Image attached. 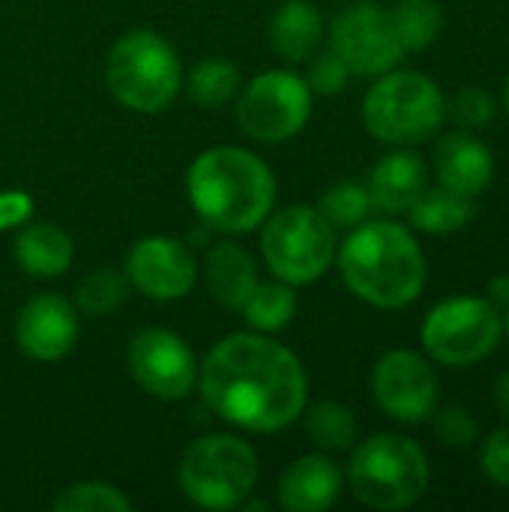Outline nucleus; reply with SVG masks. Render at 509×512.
Segmentation results:
<instances>
[{"label": "nucleus", "instance_id": "c9c22d12", "mask_svg": "<svg viewBox=\"0 0 509 512\" xmlns=\"http://www.w3.org/2000/svg\"><path fill=\"white\" fill-rule=\"evenodd\" d=\"M492 405H495V411L509 423V369L501 372L495 378V384H492Z\"/></svg>", "mask_w": 509, "mask_h": 512}, {"label": "nucleus", "instance_id": "dca6fc26", "mask_svg": "<svg viewBox=\"0 0 509 512\" xmlns=\"http://www.w3.org/2000/svg\"><path fill=\"white\" fill-rule=\"evenodd\" d=\"M435 177L459 195L477 198L489 189L495 177V156L483 138L468 129L450 132L435 147Z\"/></svg>", "mask_w": 509, "mask_h": 512}, {"label": "nucleus", "instance_id": "39448f33", "mask_svg": "<svg viewBox=\"0 0 509 512\" xmlns=\"http://www.w3.org/2000/svg\"><path fill=\"white\" fill-rule=\"evenodd\" d=\"M447 120V99L441 87L414 69H390L378 75L363 99V123L372 138L411 147L429 141Z\"/></svg>", "mask_w": 509, "mask_h": 512}, {"label": "nucleus", "instance_id": "2f4dec72", "mask_svg": "<svg viewBox=\"0 0 509 512\" xmlns=\"http://www.w3.org/2000/svg\"><path fill=\"white\" fill-rule=\"evenodd\" d=\"M348 78H351V69L348 63L333 51H321L312 63H309V72H306V84L312 93H321V96H333L339 90L348 87Z\"/></svg>", "mask_w": 509, "mask_h": 512}, {"label": "nucleus", "instance_id": "4468645a", "mask_svg": "<svg viewBox=\"0 0 509 512\" xmlns=\"http://www.w3.org/2000/svg\"><path fill=\"white\" fill-rule=\"evenodd\" d=\"M129 282L153 300H180L195 285V258L189 246L171 237H144L126 258Z\"/></svg>", "mask_w": 509, "mask_h": 512}, {"label": "nucleus", "instance_id": "423d86ee", "mask_svg": "<svg viewBox=\"0 0 509 512\" xmlns=\"http://www.w3.org/2000/svg\"><path fill=\"white\" fill-rule=\"evenodd\" d=\"M105 78L114 99L138 114L165 111L183 84L174 48L150 30H132L114 42L105 60Z\"/></svg>", "mask_w": 509, "mask_h": 512}, {"label": "nucleus", "instance_id": "f704fd0d", "mask_svg": "<svg viewBox=\"0 0 509 512\" xmlns=\"http://www.w3.org/2000/svg\"><path fill=\"white\" fill-rule=\"evenodd\" d=\"M483 297H486L495 309H504L509 303V273H498L495 279H489Z\"/></svg>", "mask_w": 509, "mask_h": 512}, {"label": "nucleus", "instance_id": "f257e3e1", "mask_svg": "<svg viewBox=\"0 0 509 512\" xmlns=\"http://www.w3.org/2000/svg\"><path fill=\"white\" fill-rule=\"evenodd\" d=\"M201 396L216 417L243 432H279L306 408V369L279 342L258 333L222 339L198 369Z\"/></svg>", "mask_w": 509, "mask_h": 512}, {"label": "nucleus", "instance_id": "6e6552de", "mask_svg": "<svg viewBox=\"0 0 509 512\" xmlns=\"http://www.w3.org/2000/svg\"><path fill=\"white\" fill-rule=\"evenodd\" d=\"M501 309L486 297L456 294L429 309L420 339L426 354L447 369H468L495 354L501 342Z\"/></svg>", "mask_w": 509, "mask_h": 512}, {"label": "nucleus", "instance_id": "4be33fe9", "mask_svg": "<svg viewBox=\"0 0 509 512\" xmlns=\"http://www.w3.org/2000/svg\"><path fill=\"white\" fill-rule=\"evenodd\" d=\"M411 225L429 237H447L462 231L474 219V198L459 195L447 186H426V192L408 210Z\"/></svg>", "mask_w": 509, "mask_h": 512}, {"label": "nucleus", "instance_id": "72a5a7b5", "mask_svg": "<svg viewBox=\"0 0 509 512\" xmlns=\"http://www.w3.org/2000/svg\"><path fill=\"white\" fill-rule=\"evenodd\" d=\"M30 213H33V204H30L27 192H15V189L12 192H0V231L27 222Z\"/></svg>", "mask_w": 509, "mask_h": 512}, {"label": "nucleus", "instance_id": "aec40b11", "mask_svg": "<svg viewBox=\"0 0 509 512\" xmlns=\"http://www.w3.org/2000/svg\"><path fill=\"white\" fill-rule=\"evenodd\" d=\"M75 246L69 234L51 222H36L18 231L15 237V261L24 273L36 279L63 276L72 264Z\"/></svg>", "mask_w": 509, "mask_h": 512}, {"label": "nucleus", "instance_id": "f3484780", "mask_svg": "<svg viewBox=\"0 0 509 512\" xmlns=\"http://www.w3.org/2000/svg\"><path fill=\"white\" fill-rule=\"evenodd\" d=\"M426 186H429L426 162L411 150H393L381 156L366 183L372 207L384 213H408L414 201L426 192Z\"/></svg>", "mask_w": 509, "mask_h": 512}, {"label": "nucleus", "instance_id": "9b49d317", "mask_svg": "<svg viewBox=\"0 0 509 512\" xmlns=\"http://www.w3.org/2000/svg\"><path fill=\"white\" fill-rule=\"evenodd\" d=\"M330 48L348 63L351 75L369 78L396 69L405 57L393 12L375 0H360L336 15L330 30Z\"/></svg>", "mask_w": 509, "mask_h": 512}, {"label": "nucleus", "instance_id": "9d476101", "mask_svg": "<svg viewBox=\"0 0 509 512\" xmlns=\"http://www.w3.org/2000/svg\"><path fill=\"white\" fill-rule=\"evenodd\" d=\"M312 114V90L306 78L288 69H270L255 75L240 102L237 120L240 129L264 144H279L294 138Z\"/></svg>", "mask_w": 509, "mask_h": 512}, {"label": "nucleus", "instance_id": "a878e982", "mask_svg": "<svg viewBox=\"0 0 509 512\" xmlns=\"http://www.w3.org/2000/svg\"><path fill=\"white\" fill-rule=\"evenodd\" d=\"M240 87V72L234 63L228 60H204L192 69L189 81H186V90H189V99L201 108H222L225 102L234 99Z\"/></svg>", "mask_w": 509, "mask_h": 512}, {"label": "nucleus", "instance_id": "4c0bfd02", "mask_svg": "<svg viewBox=\"0 0 509 512\" xmlns=\"http://www.w3.org/2000/svg\"><path fill=\"white\" fill-rule=\"evenodd\" d=\"M504 102H507V111H509V75H507V87H504Z\"/></svg>", "mask_w": 509, "mask_h": 512}, {"label": "nucleus", "instance_id": "393cba45", "mask_svg": "<svg viewBox=\"0 0 509 512\" xmlns=\"http://www.w3.org/2000/svg\"><path fill=\"white\" fill-rule=\"evenodd\" d=\"M297 312V300L288 282H267V285H255L252 297L243 303V315L246 321L258 330V333H276L282 330Z\"/></svg>", "mask_w": 509, "mask_h": 512}, {"label": "nucleus", "instance_id": "412c9836", "mask_svg": "<svg viewBox=\"0 0 509 512\" xmlns=\"http://www.w3.org/2000/svg\"><path fill=\"white\" fill-rule=\"evenodd\" d=\"M255 285H258V270L252 264L249 252H243L234 243H222V246L210 249L207 288L216 303H222L228 309H243V303L252 297Z\"/></svg>", "mask_w": 509, "mask_h": 512}, {"label": "nucleus", "instance_id": "5701e85b", "mask_svg": "<svg viewBox=\"0 0 509 512\" xmlns=\"http://www.w3.org/2000/svg\"><path fill=\"white\" fill-rule=\"evenodd\" d=\"M357 417L339 402H318L306 414V435L324 453H345L357 444Z\"/></svg>", "mask_w": 509, "mask_h": 512}, {"label": "nucleus", "instance_id": "c85d7f7f", "mask_svg": "<svg viewBox=\"0 0 509 512\" xmlns=\"http://www.w3.org/2000/svg\"><path fill=\"white\" fill-rule=\"evenodd\" d=\"M318 210H321V216L333 228H357V225H363L369 219V213L375 207H372V198H369V189L366 186L339 183L330 192H324Z\"/></svg>", "mask_w": 509, "mask_h": 512}, {"label": "nucleus", "instance_id": "473e14b6", "mask_svg": "<svg viewBox=\"0 0 509 512\" xmlns=\"http://www.w3.org/2000/svg\"><path fill=\"white\" fill-rule=\"evenodd\" d=\"M480 471L492 486L509 489V426L489 432L480 444Z\"/></svg>", "mask_w": 509, "mask_h": 512}, {"label": "nucleus", "instance_id": "2eb2a0df", "mask_svg": "<svg viewBox=\"0 0 509 512\" xmlns=\"http://www.w3.org/2000/svg\"><path fill=\"white\" fill-rule=\"evenodd\" d=\"M18 348L42 363L66 357L78 342V318L69 300L57 294H39L21 306L15 321Z\"/></svg>", "mask_w": 509, "mask_h": 512}, {"label": "nucleus", "instance_id": "7ed1b4c3", "mask_svg": "<svg viewBox=\"0 0 509 512\" xmlns=\"http://www.w3.org/2000/svg\"><path fill=\"white\" fill-rule=\"evenodd\" d=\"M186 192L210 228L246 234L267 219L276 201V180L255 153L243 147H210L189 165Z\"/></svg>", "mask_w": 509, "mask_h": 512}, {"label": "nucleus", "instance_id": "20e7f679", "mask_svg": "<svg viewBox=\"0 0 509 512\" xmlns=\"http://www.w3.org/2000/svg\"><path fill=\"white\" fill-rule=\"evenodd\" d=\"M429 456L405 435H372L357 444L348 483L354 498L378 512H396L414 507L429 489Z\"/></svg>", "mask_w": 509, "mask_h": 512}, {"label": "nucleus", "instance_id": "f8f14e48", "mask_svg": "<svg viewBox=\"0 0 509 512\" xmlns=\"http://www.w3.org/2000/svg\"><path fill=\"white\" fill-rule=\"evenodd\" d=\"M375 405L396 423H423L435 414L441 384L429 360L417 351H387L369 378Z\"/></svg>", "mask_w": 509, "mask_h": 512}, {"label": "nucleus", "instance_id": "cd10ccee", "mask_svg": "<svg viewBox=\"0 0 509 512\" xmlns=\"http://www.w3.org/2000/svg\"><path fill=\"white\" fill-rule=\"evenodd\" d=\"M126 291H129V288H126V279H123L117 270L105 267V270L87 273V276L78 282V288H75V303H78V309L87 312V315H111L114 309L123 306Z\"/></svg>", "mask_w": 509, "mask_h": 512}, {"label": "nucleus", "instance_id": "0eeeda50", "mask_svg": "<svg viewBox=\"0 0 509 512\" xmlns=\"http://www.w3.org/2000/svg\"><path fill=\"white\" fill-rule=\"evenodd\" d=\"M255 480L258 456L234 435L198 438L180 459V489L204 510H234L246 504Z\"/></svg>", "mask_w": 509, "mask_h": 512}, {"label": "nucleus", "instance_id": "bb28decb", "mask_svg": "<svg viewBox=\"0 0 509 512\" xmlns=\"http://www.w3.org/2000/svg\"><path fill=\"white\" fill-rule=\"evenodd\" d=\"M51 510L57 512H129L132 501L111 483L99 480H84L66 486L54 501Z\"/></svg>", "mask_w": 509, "mask_h": 512}, {"label": "nucleus", "instance_id": "b1692460", "mask_svg": "<svg viewBox=\"0 0 509 512\" xmlns=\"http://www.w3.org/2000/svg\"><path fill=\"white\" fill-rule=\"evenodd\" d=\"M390 12H393V24H396L405 54L426 51L441 36L444 12L438 0H399Z\"/></svg>", "mask_w": 509, "mask_h": 512}, {"label": "nucleus", "instance_id": "1a4fd4ad", "mask_svg": "<svg viewBox=\"0 0 509 512\" xmlns=\"http://www.w3.org/2000/svg\"><path fill=\"white\" fill-rule=\"evenodd\" d=\"M261 252L276 279L294 285L318 282L336 261V228L315 207H285L264 225Z\"/></svg>", "mask_w": 509, "mask_h": 512}, {"label": "nucleus", "instance_id": "6ab92c4d", "mask_svg": "<svg viewBox=\"0 0 509 512\" xmlns=\"http://www.w3.org/2000/svg\"><path fill=\"white\" fill-rule=\"evenodd\" d=\"M270 39L273 48L291 63L315 57L324 39V18L318 6L309 0H285L270 21Z\"/></svg>", "mask_w": 509, "mask_h": 512}, {"label": "nucleus", "instance_id": "c756f323", "mask_svg": "<svg viewBox=\"0 0 509 512\" xmlns=\"http://www.w3.org/2000/svg\"><path fill=\"white\" fill-rule=\"evenodd\" d=\"M429 420L435 438L450 450H468L480 438V426L465 405H438Z\"/></svg>", "mask_w": 509, "mask_h": 512}, {"label": "nucleus", "instance_id": "e433bc0d", "mask_svg": "<svg viewBox=\"0 0 509 512\" xmlns=\"http://www.w3.org/2000/svg\"><path fill=\"white\" fill-rule=\"evenodd\" d=\"M501 333L509 339V303L501 309Z\"/></svg>", "mask_w": 509, "mask_h": 512}, {"label": "nucleus", "instance_id": "ddd939ff", "mask_svg": "<svg viewBox=\"0 0 509 512\" xmlns=\"http://www.w3.org/2000/svg\"><path fill=\"white\" fill-rule=\"evenodd\" d=\"M129 372L156 399H186L198 381L192 348L171 330H144L129 345Z\"/></svg>", "mask_w": 509, "mask_h": 512}, {"label": "nucleus", "instance_id": "a211bd4d", "mask_svg": "<svg viewBox=\"0 0 509 512\" xmlns=\"http://www.w3.org/2000/svg\"><path fill=\"white\" fill-rule=\"evenodd\" d=\"M339 495L342 474L327 456H303L279 480V504L288 512H324Z\"/></svg>", "mask_w": 509, "mask_h": 512}, {"label": "nucleus", "instance_id": "f03ea898", "mask_svg": "<svg viewBox=\"0 0 509 512\" xmlns=\"http://www.w3.org/2000/svg\"><path fill=\"white\" fill-rule=\"evenodd\" d=\"M339 273L354 297L375 309L411 306L429 279L417 237L399 222H363L336 249Z\"/></svg>", "mask_w": 509, "mask_h": 512}, {"label": "nucleus", "instance_id": "7c9ffc66", "mask_svg": "<svg viewBox=\"0 0 509 512\" xmlns=\"http://www.w3.org/2000/svg\"><path fill=\"white\" fill-rule=\"evenodd\" d=\"M447 111H450V117H453V123L459 129L477 132V129H486L495 120V99L480 87H465V90H459L453 96Z\"/></svg>", "mask_w": 509, "mask_h": 512}]
</instances>
